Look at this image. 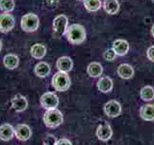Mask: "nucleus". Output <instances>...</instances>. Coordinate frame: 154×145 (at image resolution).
<instances>
[{
	"label": "nucleus",
	"instance_id": "nucleus-26",
	"mask_svg": "<svg viewBox=\"0 0 154 145\" xmlns=\"http://www.w3.org/2000/svg\"><path fill=\"white\" fill-rule=\"evenodd\" d=\"M103 57L106 61H110L112 62L116 59V57H117V54H116V52L114 51L113 48H110V50H107L104 53H103Z\"/></svg>",
	"mask_w": 154,
	"mask_h": 145
},
{
	"label": "nucleus",
	"instance_id": "nucleus-3",
	"mask_svg": "<svg viewBox=\"0 0 154 145\" xmlns=\"http://www.w3.org/2000/svg\"><path fill=\"white\" fill-rule=\"evenodd\" d=\"M64 117L59 109H50L46 110L45 113L43 114V123L48 128H57L63 123Z\"/></svg>",
	"mask_w": 154,
	"mask_h": 145
},
{
	"label": "nucleus",
	"instance_id": "nucleus-14",
	"mask_svg": "<svg viewBox=\"0 0 154 145\" xmlns=\"http://www.w3.org/2000/svg\"><path fill=\"white\" fill-rule=\"evenodd\" d=\"M14 137V128L11 124L5 123L0 126V139L3 141H9Z\"/></svg>",
	"mask_w": 154,
	"mask_h": 145
},
{
	"label": "nucleus",
	"instance_id": "nucleus-12",
	"mask_svg": "<svg viewBox=\"0 0 154 145\" xmlns=\"http://www.w3.org/2000/svg\"><path fill=\"white\" fill-rule=\"evenodd\" d=\"M56 68L59 72H69L73 68V61L69 56H62L56 62Z\"/></svg>",
	"mask_w": 154,
	"mask_h": 145
},
{
	"label": "nucleus",
	"instance_id": "nucleus-20",
	"mask_svg": "<svg viewBox=\"0 0 154 145\" xmlns=\"http://www.w3.org/2000/svg\"><path fill=\"white\" fill-rule=\"evenodd\" d=\"M3 64L4 67L8 70H14L17 68L19 64V58L17 55L10 53V54L5 55L3 58Z\"/></svg>",
	"mask_w": 154,
	"mask_h": 145
},
{
	"label": "nucleus",
	"instance_id": "nucleus-2",
	"mask_svg": "<svg viewBox=\"0 0 154 145\" xmlns=\"http://www.w3.org/2000/svg\"><path fill=\"white\" fill-rule=\"evenodd\" d=\"M52 86L54 87L56 91L59 92H65L69 89L70 87V79L67 72H57L53 76L51 79Z\"/></svg>",
	"mask_w": 154,
	"mask_h": 145
},
{
	"label": "nucleus",
	"instance_id": "nucleus-7",
	"mask_svg": "<svg viewBox=\"0 0 154 145\" xmlns=\"http://www.w3.org/2000/svg\"><path fill=\"white\" fill-rule=\"evenodd\" d=\"M14 25H16V19L13 14L10 13H3L0 14V32L1 33L11 32Z\"/></svg>",
	"mask_w": 154,
	"mask_h": 145
},
{
	"label": "nucleus",
	"instance_id": "nucleus-31",
	"mask_svg": "<svg viewBox=\"0 0 154 145\" xmlns=\"http://www.w3.org/2000/svg\"><path fill=\"white\" fill-rule=\"evenodd\" d=\"M2 50V42H1V40H0V50Z\"/></svg>",
	"mask_w": 154,
	"mask_h": 145
},
{
	"label": "nucleus",
	"instance_id": "nucleus-18",
	"mask_svg": "<svg viewBox=\"0 0 154 145\" xmlns=\"http://www.w3.org/2000/svg\"><path fill=\"white\" fill-rule=\"evenodd\" d=\"M97 89L102 93H109L113 89V80L109 76H102L97 81Z\"/></svg>",
	"mask_w": 154,
	"mask_h": 145
},
{
	"label": "nucleus",
	"instance_id": "nucleus-6",
	"mask_svg": "<svg viewBox=\"0 0 154 145\" xmlns=\"http://www.w3.org/2000/svg\"><path fill=\"white\" fill-rule=\"evenodd\" d=\"M40 102L41 105L46 110L55 109L59 105V98L53 92H46V93L42 94L40 99Z\"/></svg>",
	"mask_w": 154,
	"mask_h": 145
},
{
	"label": "nucleus",
	"instance_id": "nucleus-11",
	"mask_svg": "<svg viewBox=\"0 0 154 145\" xmlns=\"http://www.w3.org/2000/svg\"><path fill=\"white\" fill-rule=\"evenodd\" d=\"M11 105L16 112H22L27 108L28 101L24 96L17 94L11 100Z\"/></svg>",
	"mask_w": 154,
	"mask_h": 145
},
{
	"label": "nucleus",
	"instance_id": "nucleus-8",
	"mask_svg": "<svg viewBox=\"0 0 154 145\" xmlns=\"http://www.w3.org/2000/svg\"><path fill=\"white\" fill-rule=\"evenodd\" d=\"M104 112L105 114L111 118L118 117L122 113V105L119 102L112 100L106 103L104 105Z\"/></svg>",
	"mask_w": 154,
	"mask_h": 145
},
{
	"label": "nucleus",
	"instance_id": "nucleus-22",
	"mask_svg": "<svg viewBox=\"0 0 154 145\" xmlns=\"http://www.w3.org/2000/svg\"><path fill=\"white\" fill-rule=\"evenodd\" d=\"M102 7L107 14H116L119 10V3L118 0H104Z\"/></svg>",
	"mask_w": 154,
	"mask_h": 145
},
{
	"label": "nucleus",
	"instance_id": "nucleus-19",
	"mask_svg": "<svg viewBox=\"0 0 154 145\" xmlns=\"http://www.w3.org/2000/svg\"><path fill=\"white\" fill-rule=\"evenodd\" d=\"M117 72L119 77L123 79H130L134 76V69L131 65L129 64H120L118 69Z\"/></svg>",
	"mask_w": 154,
	"mask_h": 145
},
{
	"label": "nucleus",
	"instance_id": "nucleus-16",
	"mask_svg": "<svg viewBox=\"0 0 154 145\" xmlns=\"http://www.w3.org/2000/svg\"><path fill=\"white\" fill-rule=\"evenodd\" d=\"M46 47L42 44H35L31 47L30 50V54L34 58V59L41 60L46 55Z\"/></svg>",
	"mask_w": 154,
	"mask_h": 145
},
{
	"label": "nucleus",
	"instance_id": "nucleus-1",
	"mask_svg": "<svg viewBox=\"0 0 154 145\" xmlns=\"http://www.w3.org/2000/svg\"><path fill=\"white\" fill-rule=\"evenodd\" d=\"M66 40L72 45H80L86 40V29L79 23H73L69 25L66 32Z\"/></svg>",
	"mask_w": 154,
	"mask_h": 145
},
{
	"label": "nucleus",
	"instance_id": "nucleus-30",
	"mask_svg": "<svg viewBox=\"0 0 154 145\" xmlns=\"http://www.w3.org/2000/svg\"><path fill=\"white\" fill-rule=\"evenodd\" d=\"M151 35H152V37L154 38V24H153L152 27H151Z\"/></svg>",
	"mask_w": 154,
	"mask_h": 145
},
{
	"label": "nucleus",
	"instance_id": "nucleus-10",
	"mask_svg": "<svg viewBox=\"0 0 154 145\" xmlns=\"http://www.w3.org/2000/svg\"><path fill=\"white\" fill-rule=\"evenodd\" d=\"M31 128L26 124H18L14 128V137L20 141H27L31 137Z\"/></svg>",
	"mask_w": 154,
	"mask_h": 145
},
{
	"label": "nucleus",
	"instance_id": "nucleus-17",
	"mask_svg": "<svg viewBox=\"0 0 154 145\" xmlns=\"http://www.w3.org/2000/svg\"><path fill=\"white\" fill-rule=\"evenodd\" d=\"M140 116L141 118L144 121H150L154 120V105L148 104V105H143L140 108Z\"/></svg>",
	"mask_w": 154,
	"mask_h": 145
},
{
	"label": "nucleus",
	"instance_id": "nucleus-4",
	"mask_svg": "<svg viewBox=\"0 0 154 145\" xmlns=\"http://www.w3.org/2000/svg\"><path fill=\"white\" fill-rule=\"evenodd\" d=\"M38 26H40V18L36 14H26L20 19V27L25 32H35Z\"/></svg>",
	"mask_w": 154,
	"mask_h": 145
},
{
	"label": "nucleus",
	"instance_id": "nucleus-33",
	"mask_svg": "<svg viewBox=\"0 0 154 145\" xmlns=\"http://www.w3.org/2000/svg\"><path fill=\"white\" fill-rule=\"evenodd\" d=\"M152 1H153V2H154V0H152Z\"/></svg>",
	"mask_w": 154,
	"mask_h": 145
},
{
	"label": "nucleus",
	"instance_id": "nucleus-28",
	"mask_svg": "<svg viewBox=\"0 0 154 145\" xmlns=\"http://www.w3.org/2000/svg\"><path fill=\"white\" fill-rule=\"evenodd\" d=\"M146 57L148 58V60H150L151 62H154V46H151L147 48Z\"/></svg>",
	"mask_w": 154,
	"mask_h": 145
},
{
	"label": "nucleus",
	"instance_id": "nucleus-21",
	"mask_svg": "<svg viewBox=\"0 0 154 145\" xmlns=\"http://www.w3.org/2000/svg\"><path fill=\"white\" fill-rule=\"evenodd\" d=\"M87 72L91 77H98L102 75L103 72V67L102 65L98 62H91V64H89L88 68H87Z\"/></svg>",
	"mask_w": 154,
	"mask_h": 145
},
{
	"label": "nucleus",
	"instance_id": "nucleus-9",
	"mask_svg": "<svg viewBox=\"0 0 154 145\" xmlns=\"http://www.w3.org/2000/svg\"><path fill=\"white\" fill-rule=\"evenodd\" d=\"M113 135V130L111 126L103 121L102 123L98 125L97 129H96V137L98 139L102 140V141H108V140L112 137Z\"/></svg>",
	"mask_w": 154,
	"mask_h": 145
},
{
	"label": "nucleus",
	"instance_id": "nucleus-24",
	"mask_svg": "<svg viewBox=\"0 0 154 145\" xmlns=\"http://www.w3.org/2000/svg\"><path fill=\"white\" fill-rule=\"evenodd\" d=\"M141 98L146 102H150L154 99V88L152 86L146 85L143 87L140 92Z\"/></svg>",
	"mask_w": 154,
	"mask_h": 145
},
{
	"label": "nucleus",
	"instance_id": "nucleus-15",
	"mask_svg": "<svg viewBox=\"0 0 154 145\" xmlns=\"http://www.w3.org/2000/svg\"><path fill=\"white\" fill-rule=\"evenodd\" d=\"M34 72H35L37 76L43 79V77L49 76V74L51 72V67L46 62H38V64H36L35 68H34Z\"/></svg>",
	"mask_w": 154,
	"mask_h": 145
},
{
	"label": "nucleus",
	"instance_id": "nucleus-25",
	"mask_svg": "<svg viewBox=\"0 0 154 145\" xmlns=\"http://www.w3.org/2000/svg\"><path fill=\"white\" fill-rule=\"evenodd\" d=\"M14 7H16L14 0H0V10L3 13H12Z\"/></svg>",
	"mask_w": 154,
	"mask_h": 145
},
{
	"label": "nucleus",
	"instance_id": "nucleus-5",
	"mask_svg": "<svg viewBox=\"0 0 154 145\" xmlns=\"http://www.w3.org/2000/svg\"><path fill=\"white\" fill-rule=\"evenodd\" d=\"M53 32L56 37H61L65 35L66 29L69 27V18L65 14H59L54 19L52 23Z\"/></svg>",
	"mask_w": 154,
	"mask_h": 145
},
{
	"label": "nucleus",
	"instance_id": "nucleus-29",
	"mask_svg": "<svg viewBox=\"0 0 154 145\" xmlns=\"http://www.w3.org/2000/svg\"><path fill=\"white\" fill-rule=\"evenodd\" d=\"M56 145H72V143L67 138H61L57 140Z\"/></svg>",
	"mask_w": 154,
	"mask_h": 145
},
{
	"label": "nucleus",
	"instance_id": "nucleus-32",
	"mask_svg": "<svg viewBox=\"0 0 154 145\" xmlns=\"http://www.w3.org/2000/svg\"><path fill=\"white\" fill-rule=\"evenodd\" d=\"M78 1H81V0H78ZM83 1H84V0H83Z\"/></svg>",
	"mask_w": 154,
	"mask_h": 145
},
{
	"label": "nucleus",
	"instance_id": "nucleus-23",
	"mask_svg": "<svg viewBox=\"0 0 154 145\" xmlns=\"http://www.w3.org/2000/svg\"><path fill=\"white\" fill-rule=\"evenodd\" d=\"M85 9L89 12H97L100 8L102 7V2L101 0H84Z\"/></svg>",
	"mask_w": 154,
	"mask_h": 145
},
{
	"label": "nucleus",
	"instance_id": "nucleus-13",
	"mask_svg": "<svg viewBox=\"0 0 154 145\" xmlns=\"http://www.w3.org/2000/svg\"><path fill=\"white\" fill-rule=\"evenodd\" d=\"M113 50L117 56H124L127 54L129 50V44L127 41L119 39L113 43Z\"/></svg>",
	"mask_w": 154,
	"mask_h": 145
},
{
	"label": "nucleus",
	"instance_id": "nucleus-27",
	"mask_svg": "<svg viewBox=\"0 0 154 145\" xmlns=\"http://www.w3.org/2000/svg\"><path fill=\"white\" fill-rule=\"evenodd\" d=\"M57 139L53 134H46L43 139V145H56Z\"/></svg>",
	"mask_w": 154,
	"mask_h": 145
}]
</instances>
